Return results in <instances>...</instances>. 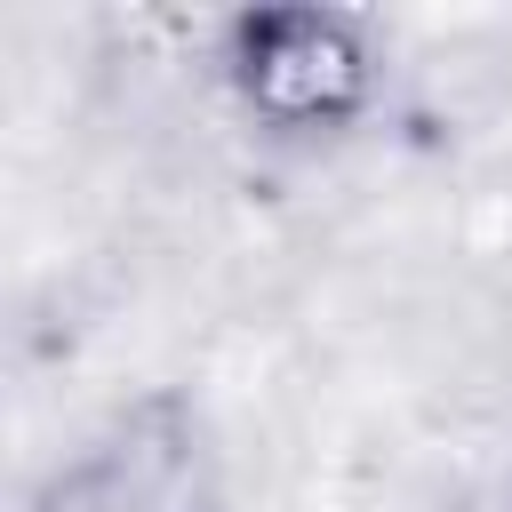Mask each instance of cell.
I'll return each instance as SVG.
<instances>
[{
  "instance_id": "cell-1",
  "label": "cell",
  "mask_w": 512,
  "mask_h": 512,
  "mask_svg": "<svg viewBox=\"0 0 512 512\" xmlns=\"http://www.w3.org/2000/svg\"><path fill=\"white\" fill-rule=\"evenodd\" d=\"M208 496L216 464L200 416L184 400H144L40 488V512H208Z\"/></svg>"
}]
</instances>
